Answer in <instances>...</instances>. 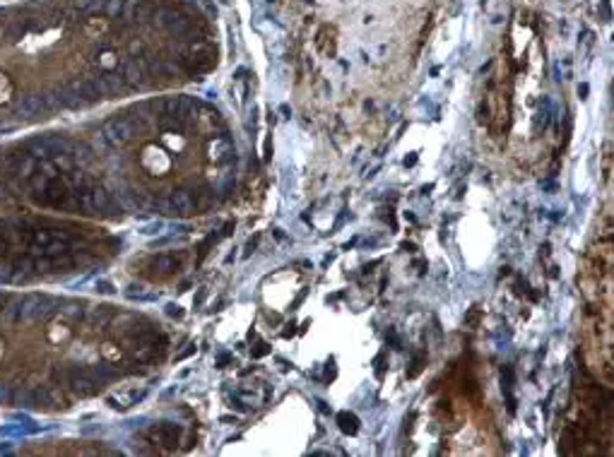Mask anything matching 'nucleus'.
Listing matches in <instances>:
<instances>
[{
    "instance_id": "14",
    "label": "nucleus",
    "mask_w": 614,
    "mask_h": 457,
    "mask_svg": "<svg viewBox=\"0 0 614 457\" xmlns=\"http://www.w3.org/2000/svg\"><path fill=\"white\" fill-rule=\"evenodd\" d=\"M169 313H171V315H178L181 311H178V306H169Z\"/></svg>"
},
{
    "instance_id": "7",
    "label": "nucleus",
    "mask_w": 614,
    "mask_h": 457,
    "mask_svg": "<svg viewBox=\"0 0 614 457\" xmlns=\"http://www.w3.org/2000/svg\"><path fill=\"white\" fill-rule=\"evenodd\" d=\"M68 335H70V330H68V325L63 323V320H53L51 325H48V340L51 342H63V340H68Z\"/></svg>"
},
{
    "instance_id": "10",
    "label": "nucleus",
    "mask_w": 614,
    "mask_h": 457,
    "mask_svg": "<svg viewBox=\"0 0 614 457\" xmlns=\"http://www.w3.org/2000/svg\"><path fill=\"white\" fill-rule=\"evenodd\" d=\"M10 96H13V82L8 80V75L0 73V104L10 101Z\"/></svg>"
},
{
    "instance_id": "6",
    "label": "nucleus",
    "mask_w": 614,
    "mask_h": 457,
    "mask_svg": "<svg viewBox=\"0 0 614 457\" xmlns=\"http://www.w3.org/2000/svg\"><path fill=\"white\" fill-rule=\"evenodd\" d=\"M15 323H20V303H8L0 311V328H13Z\"/></svg>"
},
{
    "instance_id": "9",
    "label": "nucleus",
    "mask_w": 614,
    "mask_h": 457,
    "mask_svg": "<svg viewBox=\"0 0 614 457\" xmlns=\"http://www.w3.org/2000/svg\"><path fill=\"white\" fill-rule=\"evenodd\" d=\"M155 268L159 270V272L176 270V258H173V255H159V258L155 260Z\"/></svg>"
},
{
    "instance_id": "8",
    "label": "nucleus",
    "mask_w": 614,
    "mask_h": 457,
    "mask_svg": "<svg viewBox=\"0 0 614 457\" xmlns=\"http://www.w3.org/2000/svg\"><path fill=\"white\" fill-rule=\"evenodd\" d=\"M73 390H75V393H80L83 397H87V395L94 393L97 388H94V383H92L90 378H75L73 380Z\"/></svg>"
},
{
    "instance_id": "12",
    "label": "nucleus",
    "mask_w": 614,
    "mask_h": 457,
    "mask_svg": "<svg viewBox=\"0 0 614 457\" xmlns=\"http://www.w3.org/2000/svg\"><path fill=\"white\" fill-rule=\"evenodd\" d=\"M164 140H166V145L173 147V150H181L183 147V138H173V133H166Z\"/></svg>"
},
{
    "instance_id": "1",
    "label": "nucleus",
    "mask_w": 614,
    "mask_h": 457,
    "mask_svg": "<svg viewBox=\"0 0 614 457\" xmlns=\"http://www.w3.org/2000/svg\"><path fill=\"white\" fill-rule=\"evenodd\" d=\"M143 166L148 168L150 173H155V176H164L171 166V159L164 150H159L157 145H150L145 147L143 152Z\"/></svg>"
},
{
    "instance_id": "13",
    "label": "nucleus",
    "mask_w": 614,
    "mask_h": 457,
    "mask_svg": "<svg viewBox=\"0 0 614 457\" xmlns=\"http://www.w3.org/2000/svg\"><path fill=\"white\" fill-rule=\"evenodd\" d=\"M104 354H106L108 358H118V356H121V351L113 349V344H104Z\"/></svg>"
},
{
    "instance_id": "11",
    "label": "nucleus",
    "mask_w": 614,
    "mask_h": 457,
    "mask_svg": "<svg viewBox=\"0 0 614 457\" xmlns=\"http://www.w3.org/2000/svg\"><path fill=\"white\" fill-rule=\"evenodd\" d=\"M340 421H342V431H347V433H355L357 431V416L340 414Z\"/></svg>"
},
{
    "instance_id": "5",
    "label": "nucleus",
    "mask_w": 614,
    "mask_h": 457,
    "mask_svg": "<svg viewBox=\"0 0 614 457\" xmlns=\"http://www.w3.org/2000/svg\"><path fill=\"white\" fill-rule=\"evenodd\" d=\"M227 154H231V145H229V140H224V138L212 140V143H210V150H208V157H210V159H212V161H222Z\"/></svg>"
},
{
    "instance_id": "3",
    "label": "nucleus",
    "mask_w": 614,
    "mask_h": 457,
    "mask_svg": "<svg viewBox=\"0 0 614 457\" xmlns=\"http://www.w3.org/2000/svg\"><path fill=\"white\" fill-rule=\"evenodd\" d=\"M43 104H46V99H43L41 94H29V96H24V99L20 101L17 113H20V116H24V118H31V116H36V113L41 111Z\"/></svg>"
},
{
    "instance_id": "2",
    "label": "nucleus",
    "mask_w": 614,
    "mask_h": 457,
    "mask_svg": "<svg viewBox=\"0 0 614 457\" xmlns=\"http://www.w3.org/2000/svg\"><path fill=\"white\" fill-rule=\"evenodd\" d=\"M101 135H104V140L108 145H126L130 138H133V125H130L128 121H123V118H116V121H108L104 125V130H101Z\"/></svg>"
},
{
    "instance_id": "4",
    "label": "nucleus",
    "mask_w": 614,
    "mask_h": 457,
    "mask_svg": "<svg viewBox=\"0 0 614 457\" xmlns=\"http://www.w3.org/2000/svg\"><path fill=\"white\" fill-rule=\"evenodd\" d=\"M169 208L176 212V215H186V212L193 210V198L188 190H173L169 198Z\"/></svg>"
},
{
    "instance_id": "15",
    "label": "nucleus",
    "mask_w": 614,
    "mask_h": 457,
    "mask_svg": "<svg viewBox=\"0 0 614 457\" xmlns=\"http://www.w3.org/2000/svg\"><path fill=\"white\" fill-rule=\"evenodd\" d=\"M3 351H5V342H0V358H3Z\"/></svg>"
}]
</instances>
